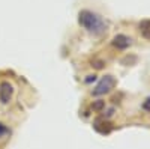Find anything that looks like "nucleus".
Here are the masks:
<instances>
[{"label": "nucleus", "mask_w": 150, "mask_h": 149, "mask_svg": "<svg viewBox=\"0 0 150 149\" xmlns=\"http://www.w3.org/2000/svg\"><path fill=\"white\" fill-rule=\"evenodd\" d=\"M78 21L87 32L93 35H102L107 30V23L92 11H81L78 15Z\"/></svg>", "instance_id": "1"}, {"label": "nucleus", "mask_w": 150, "mask_h": 149, "mask_svg": "<svg viewBox=\"0 0 150 149\" xmlns=\"http://www.w3.org/2000/svg\"><path fill=\"white\" fill-rule=\"evenodd\" d=\"M116 86V78L112 76H105L101 78V81H99L96 84V88L93 89V95L95 96H99V95H104V93H108L112 88Z\"/></svg>", "instance_id": "2"}, {"label": "nucleus", "mask_w": 150, "mask_h": 149, "mask_svg": "<svg viewBox=\"0 0 150 149\" xmlns=\"http://www.w3.org/2000/svg\"><path fill=\"white\" fill-rule=\"evenodd\" d=\"M12 93H14V88H12L11 83L3 81L0 84V101H2V104H8L11 101Z\"/></svg>", "instance_id": "3"}, {"label": "nucleus", "mask_w": 150, "mask_h": 149, "mask_svg": "<svg viewBox=\"0 0 150 149\" xmlns=\"http://www.w3.org/2000/svg\"><path fill=\"white\" fill-rule=\"evenodd\" d=\"M131 41L132 39L126 35H117V36H114V39H112V45H114L116 48H119V50H125L132 44Z\"/></svg>", "instance_id": "4"}, {"label": "nucleus", "mask_w": 150, "mask_h": 149, "mask_svg": "<svg viewBox=\"0 0 150 149\" xmlns=\"http://www.w3.org/2000/svg\"><path fill=\"white\" fill-rule=\"evenodd\" d=\"M140 32L146 39L150 41V20H144L140 23Z\"/></svg>", "instance_id": "5"}, {"label": "nucleus", "mask_w": 150, "mask_h": 149, "mask_svg": "<svg viewBox=\"0 0 150 149\" xmlns=\"http://www.w3.org/2000/svg\"><path fill=\"white\" fill-rule=\"evenodd\" d=\"M92 107H93V110H101V108L104 107V103H102V101H98V103H95Z\"/></svg>", "instance_id": "6"}, {"label": "nucleus", "mask_w": 150, "mask_h": 149, "mask_svg": "<svg viewBox=\"0 0 150 149\" xmlns=\"http://www.w3.org/2000/svg\"><path fill=\"white\" fill-rule=\"evenodd\" d=\"M6 133H8V128H6V127L3 125L2 122H0V137H2V135H5Z\"/></svg>", "instance_id": "7"}, {"label": "nucleus", "mask_w": 150, "mask_h": 149, "mask_svg": "<svg viewBox=\"0 0 150 149\" xmlns=\"http://www.w3.org/2000/svg\"><path fill=\"white\" fill-rule=\"evenodd\" d=\"M143 107H144L147 111H150V98H147V99H146V103L143 104Z\"/></svg>", "instance_id": "8"}]
</instances>
